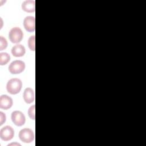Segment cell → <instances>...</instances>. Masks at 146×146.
Instances as JSON below:
<instances>
[{"instance_id":"3957f363","label":"cell","mask_w":146,"mask_h":146,"mask_svg":"<svg viewBox=\"0 0 146 146\" xmlns=\"http://www.w3.org/2000/svg\"><path fill=\"white\" fill-rule=\"evenodd\" d=\"M34 133L33 131L27 128L21 129L19 132V137L20 140L26 143H30L34 140Z\"/></svg>"},{"instance_id":"30bf717a","label":"cell","mask_w":146,"mask_h":146,"mask_svg":"<svg viewBox=\"0 0 146 146\" xmlns=\"http://www.w3.org/2000/svg\"><path fill=\"white\" fill-rule=\"evenodd\" d=\"M35 2L34 0L25 1L22 4V9L26 12L33 13L35 10Z\"/></svg>"},{"instance_id":"8992f818","label":"cell","mask_w":146,"mask_h":146,"mask_svg":"<svg viewBox=\"0 0 146 146\" xmlns=\"http://www.w3.org/2000/svg\"><path fill=\"white\" fill-rule=\"evenodd\" d=\"M11 118L12 121L17 126L23 125L26 121L24 114L19 111H14L12 112Z\"/></svg>"},{"instance_id":"8fae6325","label":"cell","mask_w":146,"mask_h":146,"mask_svg":"<svg viewBox=\"0 0 146 146\" xmlns=\"http://www.w3.org/2000/svg\"><path fill=\"white\" fill-rule=\"evenodd\" d=\"M26 52L25 48L23 46L20 44H17L14 46L11 49V53L15 57H21L25 55Z\"/></svg>"},{"instance_id":"e0dca14e","label":"cell","mask_w":146,"mask_h":146,"mask_svg":"<svg viewBox=\"0 0 146 146\" xmlns=\"http://www.w3.org/2000/svg\"><path fill=\"white\" fill-rule=\"evenodd\" d=\"M21 145V144H19V143H11V144H9L8 145L9 146V145Z\"/></svg>"},{"instance_id":"5b68a950","label":"cell","mask_w":146,"mask_h":146,"mask_svg":"<svg viewBox=\"0 0 146 146\" xmlns=\"http://www.w3.org/2000/svg\"><path fill=\"white\" fill-rule=\"evenodd\" d=\"M14 135L13 128L9 125H6L0 130V137L3 141H9L11 140Z\"/></svg>"},{"instance_id":"6da1fadb","label":"cell","mask_w":146,"mask_h":146,"mask_svg":"<svg viewBox=\"0 0 146 146\" xmlns=\"http://www.w3.org/2000/svg\"><path fill=\"white\" fill-rule=\"evenodd\" d=\"M22 87V81L18 78H13L10 79L6 84V89L8 92L15 95L19 93Z\"/></svg>"},{"instance_id":"ba28073f","label":"cell","mask_w":146,"mask_h":146,"mask_svg":"<svg viewBox=\"0 0 146 146\" xmlns=\"http://www.w3.org/2000/svg\"><path fill=\"white\" fill-rule=\"evenodd\" d=\"M12 99L7 95H2L0 97V108L4 110H7L13 106Z\"/></svg>"},{"instance_id":"5bb4252c","label":"cell","mask_w":146,"mask_h":146,"mask_svg":"<svg viewBox=\"0 0 146 146\" xmlns=\"http://www.w3.org/2000/svg\"><path fill=\"white\" fill-rule=\"evenodd\" d=\"M35 104L31 106L28 110V115L30 118L32 120H35Z\"/></svg>"},{"instance_id":"2e32d148","label":"cell","mask_w":146,"mask_h":146,"mask_svg":"<svg viewBox=\"0 0 146 146\" xmlns=\"http://www.w3.org/2000/svg\"><path fill=\"white\" fill-rule=\"evenodd\" d=\"M6 115L2 112H0V125H2L6 121Z\"/></svg>"},{"instance_id":"7a4b0ae2","label":"cell","mask_w":146,"mask_h":146,"mask_svg":"<svg viewBox=\"0 0 146 146\" xmlns=\"http://www.w3.org/2000/svg\"><path fill=\"white\" fill-rule=\"evenodd\" d=\"M9 38L12 43H18L22 40L23 38V33L19 27H15L10 30Z\"/></svg>"},{"instance_id":"277c9868","label":"cell","mask_w":146,"mask_h":146,"mask_svg":"<svg viewBox=\"0 0 146 146\" xmlns=\"http://www.w3.org/2000/svg\"><path fill=\"white\" fill-rule=\"evenodd\" d=\"M25 63L20 60H16L12 62L9 66V70L12 74H18L24 71Z\"/></svg>"},{"instance_id":"4fadbf2b","label":"cell","mask_w":146,"mask_h":146,"mask_svg":"<svg viewBox=\"0 0 146 146\" xmlns=\"http://www.w3.org/2000/svg\"><path fill=\"white\" fill-rule=\"evenodd\" d=\"M35 35H31L30 36L28 40V46L29 48L31 50L34 51L35 50Z\"/></svg>"},{"instance_id":"9a60e30c","label":"cell","mask_w":146,"mask_h":146,"mask_svg":"<svg viewBox=\"0 0 146 146\" xmlns=\"http://www.w3.org/2000/svg\"><path fill=\"white\" fill-rule=\"evenodd\" d=\"M7 46V40L2 36H0V50L5 49Z\"/></svg>"},{"instance_id":"9c48e42d","label":"cell","mask_w":146,"mask_h":146,"mask_svg":"<svg viewBox=\"0 0 146 146\" xmlns=\"http://www.w3.org/2000/svg\"><path fill=\"white\" fill-rule=\"evenodd\" d=\"M23 98L25 102L27 104L33 102L35 99V94L33 90L30 87L26 88L23 92Z\"/></svg>"},{"instance_id":"52a82bcc","label":"cell","mask_w":146,"mask_h":146,"mask_svg":"<svg viewBox=\"0 0 146 146\" xmlns=\"http://www.w3.org/2000/svg\"><path fill=\"white\" fill-rule=\"evenodd\" d=\"M23 26L25 29L28 32H34L35 30V19L34 17L27 16L23 21Z\"/></svg>"},{"instance_id":"7c38bea8","label":"cell","mask_w":146,"mask_h":146,"mask_svg":"<svg viewBox=\"0 0 146 146\" xmlns=\"http://www.w3.org/2000/svg\"><path fill=\"white\" fill-rule=\"evenodd\" d=\"M10 60V56L7 52L0 53V64L1 66L6 64Z\"/></svg>"}]
</instances>
